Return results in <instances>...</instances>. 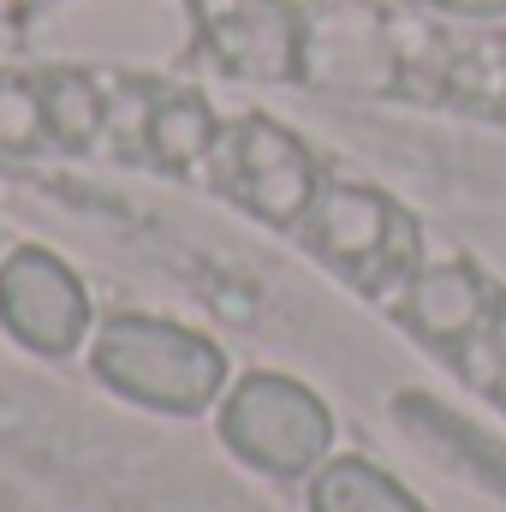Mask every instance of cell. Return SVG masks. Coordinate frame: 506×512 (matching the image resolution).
I'll return each instance as SVG.
<instances>
[{
  "instance_id": "6da1fadb",
  "label": "cell",
  "mask_w": 506,
  "mask_h": 512,
  "mask_svg": "<svg viewBox=\"0 0 506 512\" xmlns=\"http://www.w3.org/2000/svg\"><path fill=\"white\" fill-rule=\"evenodd\" d=\"M96 370H102V382L120 387L137 405H155V411H203L221 393L227 358L209 340H197V334H185L173 322L120 316L96 340Z\"/></svg>"
},
{
  "instance_id": "7a4b0ae2",
  "label": "cell",
  "mask_w": 506,
  "mask_h": 512,
  "mask_svg": "<svg viewBox=\"0 0 506 512\" xmlns=\"http://www.w3.org/2000/svg\"><path fill=\"white\" fill-rule=\"evenodd\" d=\"M215 167H221L227 191L245 209H256L262 221H274V227L304 221L316 209V197H322V179H316L310 149L280 126V120H262V114L221 131Z\"/></svg>"
},
{
  "instance_id": "3957f363",
  "label": "cell",
  "mask_w": 506,
  "mask_h": 512,
  "mask_svg": "<svg viewBox=\"0 0 506 512\" xmlns=\"http://www.w3.org/2000/svg\"><path fill=\"white\" fill-rule=\"evenodd\" d=\"M221 435L239 459L280 471V477H298L328 453V411L310 387L286 382V376H251L227 399Z\"/></svg>"
},
{
  "instance_id": "277c9868",
  "label": "cell",
  "mask_w": 506,
  "mask_h": 512,
  "mask_svg": "<svg viewBox=\"0 0 506 512\" xmlns=\"http://www.w3.org/2000/svg\"><path fill=\"white\" fill-rule=\"evenodd\" d=\"M0 322L30 346V352H72L84 340L90 304L84 286L72 280V268L48 251H18L0 268Z\"/></svg>"
},
{
  "instance_id": "5b68a950",
  "label": "cell",
  "mask_w": 506,
  "mask_h": 512,
  "mask_svg": "<svg viewBox=\"0 0 506 512\" xmlns=\"http://www.w3.org/2000/svg\"><path fill=\"white\" fill-rule=\"evenodd\" d=\"M209 54L245 84L304 78V12L292 0H233L209 18Z\"/></svg>"
},
{
  "instance_id": "8992f818",
  "label": "cell",
  "mask_w": 506,
  "mask_h": 512,
  "mask_svg": "<svg viewBox=\"0 0 506 512\" xmlns=\"http://www.w3.org/2000/svg\"><path fill=\"white\" fill-rule=\"evenodd\" d=\"M304 78L340 90H393L399 78L393 36L370 6H334L316 18L304 12Z\"/></svg>"
},
{
  "instance_id": "52a82bcc",
  "label": "cell",
  "mask_w": 506,
  "mask_h": 512,
  "mask_svg": "<svg viewBox=\"0 0 506 512\" xmlns=\"http://www.w3.org/2000/svg\"><path fill=\"white\" fill-rule=\"evenodd\" d=\"M310 233H316V251L346 262V268H370L399 245V215L393 203L376 191H358V185H328L310 209Z\"/></svg>"
},
{
  "instance_id": "ba28073f",
  "label": "cell",
  "mask_w": 506,
  "mask_h": 512,
  "mask_svg": "<svg viewBox=\"0 0 506 512\" xmlns=\"http://www.w3.org/2000/svg\"><path fill=\"white\" fill-rule=\"evenodd\" d=\"M405 316H411L417 334L453 346V340H465V334L483 328V316H489V292H483V280H477L471 268L441 262V268H423V274L405 286Z\"/></svg>"
},
{
  "instance_id": "9c48e42d",
  "label": "cell",
  "mask_w": 506,
  "mask_h": 512,
  "mask_svg": "<svg viewBox=\"0 0 506 512\" xmlns=\"http://www.w3.org/2000/svg\"><path fill=\"white\" fill-rule=\"evenodd\" d=\"M310 507L316 512H423L393 477H381L376 465L364 459H340L316 477L310 489Z\"/></svg>"
},
{
  "instance_id": "30bf717a",
  "label": "cell",
  "mask_w": 506,
  "mask_h": 512,
  "mask_svg": "<svg viewBox=\"0 0 506 512\" xmlns=\"http://www.w3.org/2000/svg\"><path fill=\"white\" fill-rule=\"evenodd\" d=\"M143 131H149L155 161H167V167H191V161L215 155V143H221L215 114H209L197 96H167V102H155L149 120H143Z\"/></svg>"
},
{
  "instance_id": "8fae6325",
  "label": "cell",
  "mask_w": 506,
  "mask_h": 512,
  "mask_svg": "<svg viewBox=\"0 0 506 512\" xmlns=\"http://www.w3.org/2000/svg\"><path fill=\"white\" fill-rule=\"evenodd\" d=\"M42 108H48V137L66 149H84L108 120V102L84 72H42Z\"/></svg>"
},
{
  "instance_id": "7c38bea8",
  "label": "cell",
  "mask_w": 506,
  "mask_h": 512,
  "mask_svg": "<svg viewBox=\"0 0 506 512\" xmlns=\"http://www.w3.org/2000/svg\"><path fill=\"white\" fill-rule=\"evenodd\" d=\"M42 143H54L48 137V108H42V78L0 72V149L24 155V149H42Z\"/></svg>"
},
{
  "instance_id": "4fadbf2b",
  "label": "cell",
  "mask_w": 506,
  "mask_h": 512,
  "mask_svg": "<svg viewBox=\"0 0 506 512\" xmlns=\"http://www.w3.org/2000/svg\"><path fill=\"white\" fill-rule=\"evenodd\" d=\"M429 6L459 12V18H501V12H506V0H429Z\"/></svg>"
},
{
  "instance_id": "5bb4252c",
  "label": "cell",
  "mask_w": 506,
  "mask_h": 512,
  "mask_svg": "<svg viewBox=\"0 0 506 512\" xmlns=\"http://www.w3.org/2000/svg\"><path fill=\"white\" fill-rule=\"evenodd\" d=\"M495 387H501V399H506V364H501V382H495Z\"/></svg>"
}]
</instances>
